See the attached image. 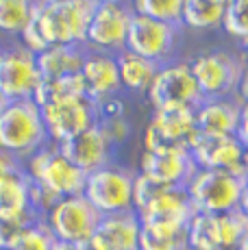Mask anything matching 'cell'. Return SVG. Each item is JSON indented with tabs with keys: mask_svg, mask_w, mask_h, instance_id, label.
Instances as JSON below:
<instances>
[{
	"mask_svg": "<svg viewBox=\"0 0 248 250\" xmlns=\"http://www.w3.org/2000/svg\"><path fill=\"white\" fill-rule=\"evenodd\" d=\"M237 209L248 218V179L244 181V185H242V196H240V205H237Z\"/></svg>",
	"mask_w": 248,
	"mask_h": 250,
	"instance_id": "39",
	"label": "cell"
},
{
	"mask_svg": "<svg viewBox=\"0 0 248 250\" xmlns=\"http://www.w3.org/2000/svg\"><path fill=\"white\" fill-rule=\"evenodd\" d=\"M185 244H187V250H220L216 215L194 213L185 229Z\"/></svg>",
	"mask_w": 248,
	"mask_h": 250,
	"instance_id": "27",
	"label": "cell"
},
{
	"mask_svg": "<svg viewBox=\"0 0 248 250\" xmlns=\"http://www.w3.org/2000/svg\"><path fill=\"white\" fill-rule=\"evenodd\" d=\"M94 11L92 0H40L35 18L48 46H85Z\"/></svg>",
	"mask_w": 248,
	"mask_h": 250,
	"instance_id": "1",
	"label": "cell"
},
{
	"mask_svg": "<svg viewBox=\"0 0 248 250\" xmlns=\"http://www.w3.org/2000/svg\"><path fill=\"white\" fill-rule=\"evenodd\" d=\"M55 246H57L55 235L46 227L44 218H37L26 224L11 250H55Z\"/></svg>",
	"mask_w": 248,
	"mask_h": 250,
	"instance_id": "30",
	"label": "cell"
},
{
	"mask_svg": "<svg viewBox=\"0 0 248 250\" xmlns=\"http://www.w3.org/2000/svg\"><path fill=\"white\" fill-rule=\"evenodd\" d=\"M50 144H61L65 139L79 135L87 128L96 126L98 113L96 103L87 96L79 98H61L40 109Z\"/></svg>",
	"mask_w": 248,
	"mask_h": 250,
	"instance_id": "10",
	"label": "cell"
},
{
	"mask_svg": "<svg viewBox=\"0 0 248 250\" xmlns=\"http://www.w3.org/2000/svg\"><path fill=\"white\" fill-rule=\"evenodd\" d=\"M79 96H87L85 94V83H83L81 72L79 74L61 76V79H41L31 100L41 109V107H46V104L55 103V100L79 98Z\"/></svg>",
	"mask_w": 248,
	"mask_h": 250,
	"instance_id": "25",
	"label": "cell"
},
{
	"mask_svg": "<svg viewBox=\"0 0 248 250\" xmlns=\"http://www.w3.org/2000/svg\"><path fill=\"white\" fill-rule=\"evenodd\" d=\"M55 250H92L85 244V246H70V244H57L55 246Z\"/></svg>",
	"mask_w": 248,
	"mask_h": 250,
	"instance_id": "40",
	"label": "cell"
},
{
	"mask_svg": "<svg viewBox=\"0 0 248 250\" xmlns=\"http://www.w3.org/2000/svg\"><path fill=\"white\" fill-rule=\"evenodd\" d=\"M57 148H59V152L65 159L70 163H74L85 174L98 170V167L109 166L111 163V152H113V146L103 135L98 124L87 128V131L79 133V135L65 139V142L57 144Z\"/></svg>",
	"mask_w": 248,
	"mask_h": 250,
	"instance_id": "16",
	"label": "cell"
},
{
	"mask_svg": "<svg viewBox=\"0 0 248 250\" xmlns=\"http://www.w3.org/2000/svg\"><path fill=\"white\" fill-rule=\"evenodd\" d=\"M41 81L37 59L22 46L4 48L0 55V96L7 103L31 100Z\"/></svg>",
	"mask_w": 248,
	"mask_h": 250,
	"instance_id": "14",
	"label": "cell"
},
{
	"mask_svg": "<svg viewBox=\"0 0 248 250\" xmlns=\"http://www.w3.org/2000/svg\"><path fill=\"white\" fill-rule=\"evenodd\" d=\"M198 170H224L237 179H248V150L237 135H205L198 133L189 148Z\"/></svg>",
	"mask_w": 248,
	"mask_h": 250,
	"instance_id": "9",
	"label": "cell"
},
{
	"mask_svg": "<svg viewBox=\"0 0 248 250\" xmlns=\"http://www.w3.org/2000/svg\"><path fill=\"white\" fill-rule=\"evenodd\" d=\"M140 230L142 224L135 211L103 215L87 246L92 250H137Z\"/></svg>",
	"mask_w": 248,
	"mask_h": 250,
	"instance_id": "18",
	"label": "cell"
},
{
	"mask_svg": "<svg viewBox=\"0 0 248 250\" xmlns=\"http://www.w3.org/2000/svg\"><path fill=\"white\" fill-rule=\"evenodd\" d=\"M240 124L237 98H209L196 109V128L205 135H235Z\"/></svg>",
	"mask_w": 248,
	"mask_h": 250,
	"instance_id": "21",
	"label": "cell"
},
{
	"mask_svg": "<svg viewBox=\"0 0 248 250\" xmlns=\"http://www.w3.org/2000/svg\"><path fill=\"white\" fill-rule=\"evenodd\" d=\"M146 94H148L152 109H164V107L198 109V104L205 100L187 63H164L157 70Z\"/></svg>",
	"mask_w": 248,
	"mask_h": 250,
	"instance_id": "11",
	"label": "cell"
},
{
	"mask_svg": "<svg viewBox=\"0 0 248 250\" xmlns=\"http://www.w3.org/2000/svg\"><path fill=\"white\" fill-rule=\"evenodd\" d=\"M2 50H4V48H2V46H0V55H2Z\"/></svg>",
	"mask_w": 248,
	"mask_h": 250,
	"instance_id": "46",
	"label": "cell"
},
{
	"mask_svg": "<svg viewBox=\"0 0 248 250\" xmlns=\"http://www.w3.org/2000/svg\"><path fill=\"white\" fill-rule=\"evenodd\" d=\"M28 181L35 187L48 191L57 200L68 198V196H79L83 194L85 187V174L83 170L70 163L63 155L59 152L57 144H46L37 152H33L28 159L22 163Z\"/></svg>",
	"mask_w": 248,
	"mask_h": 250,
	"instance_id": "3",
	"label": "cell"
},
{
	"mask_svg": "<svg viewBox=\"0 0 248 250\" xmlns=\"http://www.w3.org/2000/svg\"><path fill=\"white\" fill-rule=\"evenodd\" d=\"M133 179L126 167L109 163L89 172L85 179L83 196L100 215H116L133 211Z\"/></svg>",
	"mask_w": 248,
	"mask_h": 250,
	"instance_id": "5",
	"label": "cell"
},
{
	"mask_svg": "<svg viewBox=\"0 0 248 250\" xmlns=\"http://www.w3.org/2000/svg\"><path fill=\"white\" fill-rule=\"evenodd\" d=\"M176 37H179V26H174V24H165L133 13L124 50L135 52L144 59H150L155 63L164 65L172 57Z\"/></svg>",
	"mask_w": 248,
	"mask_h": 250,
	"instance_id": "13",
	"label": "cell"
},
{
	"mask_svg": "<svg viewBox=\"0 0 248 250\" xmlns=\"http://www.w3.org/2000/svg\"><path fill=\"white\" fill-rule=\"evenodd\" d=\"M133 9L128 2H104L96 4L85 37V46L89 50L118 55L126 48V35L131 26Z\"/></svg>",
	"mask_w": 248,
	"mask_h": 250,
	"instance_id": "12",
	"label": "cell"
},
{
	"mask_svg": "<svg viewBox=\"0 0 248 250\" xmlns=\"http://www.w3.org/2000/svg\"><path fill=\"white\" fill-rule=\"evenodd\" d=\"M26 224L28 222H18V220H9L0 215V250H11Z\"/></svg>",
	"mask_w": 248,
	"mask_h": 250,
	"instance_id": "34",
	"label": "cell"
},
{
	"mask_svg": "<svg viewBox=\"0 0 248 250\" xmlns=\"http://www.w3.org/2000/svg\"><path fill=\"white\" fill-rule=\"evenodd\" d=\"M98 128L103 131V135L109 139V144H111L113 148L124 144L128 137H131L133 133V126L131 122L126 120V115H122V118H107V120H98Z\"/></svg>",
	"mask_w": 248,
	"mask_h": 250,
	"instance_id": "33",
	"label": "cell"
},
{
	"mask_svg": "<svg viewBox=\"0 0 248 250\" xmlns=\"http://www.w3.org/2000/svg\"><path fill=\"white\" fill-rule=\"evenodd\" d=\"M235 98L237 103H248V68H244V72H242V79L235 89Z\"/></svg>",
	"mask_w": 248,
	"mask_h": 250,
	"instance_id": "38",
	"label": "cell"
},
{
	"mask_svg": "<svg viewBox=\"0 0 248 250\" xmlns=\"http://www.w3.org/2000/svg\"><path fill=\"white\" fill-rule=\"evenodd\" d=\"M242 61H244V65H246V68H248V42H246V44H244V48H242Z\"/></svg>",
	"mask_w": 248,
	"mask_h": 250,
	"instance_id": "41",
	"label": "cell"
},
{
	"mask_svg": "<svg viewBox=\"0 0 248 250\" xmlns=\"http://www.w3.org/2000/svg\"><path fill=\"white\" fill-rule=\"evenodd\" d=\"M81 76L85 83V94L94 103L118 96V91L122 89L116 55H109V52L87 50L83 68H81Z\"/></svg>",
	"mask_w": 248,
	"mask_h": 250,
	"instance_id": "19",
	"label": "cell"
},
{
	"mask_svg": "<svg viewBox=\"0 0 248 250\" xmlns=\"http://www.w3.org/2000/svg\"><path fill=\"white\" fill-rule=\"evenodd\" d=\"M87 50V46H48L35 57L41 79H61L68 74H79Z\"/></svg>",
	"mask_w": 248,
	"mask_h": 250,
	"instance_id": "22",
	"label": "cell"
},
{
	"mask_svg": "<svg viewBox=\"0 0 248 250\" xmlns=\"http://www.w3.org/2000/svg\"><path fill=\"white\" fill-rule=\"evenodd\" d=\"M224 7L216 0H183L181 26L192 31H213L222 26Z\"/></svg>",
	"mask_w": 248,
	"mask_h": 250,
	"instance_id": "24",
	"label": "cell"
},
{
	"mask_svg": "<svg viewBox=\"0 0 248 250\" xmlns=\"http://www.w3.org/2000/svg\"><path fill=\"white\" fill-rule=\"evenodd\" d=\"M96 113L98 120H107V118H122L126 115V107L118 96H111V98H104L96 103Z\"/></svg>",
	"mask_w": 248,
	"mask_h": 250,
	"instance_id": "35",
	"label": "cell"
},
{
	"mask_svg": "<svg viewBox=\"0 0 248 250\" xmlns=\"http://www.w3.org/2000/svg\"><path fill=\"white\" fill-rule=\"evenodd\" d=\"M244 179L224 170H196L185 185L196 213L220 215L237 209Z\"/></svg>",
	"mask_w": 248,
	"mask_h": 250,
	"instance_id": "8",
	"label": "cell"
},
{
	"mask_svg": "<svg viewBox=\"0 0 248 250\" xmlns=\"http://www.w3.org/2000/svg\"><path fill=\"white\" fill-rule=\"evenodd\" d=\"M100 218L103 215L89 205V200L79 194L57 200L52 209L44 215V222L55 235L57 244L85 246L92 239Z\"/></svg>",
	"mask_w": 248,
	"mask_h": 250,
	"instance_id": "6",
	"label": "cell"
},
{
	"mask_svg": "<svg viewBox=\"0 0 248 250\" xmlns=\"http://www.w3.org/2000/svg\"><path fill=\"white\" fill-rule=\"evenodd\" d=\"M196 163L187 150L172 152H142L140 174L164 183L168 187H185L196 172Z\"/></svg>",
	"mask_w": 248,
	"mask_h": 250,
	"instance_id": "17",
	"label": "cell"
},
{
	"mask_svg": "<svg viewBox=\"0 0 248 250\" xmlns=\"http://www.w3.org/2000/svg\"><path fill=\"white\" fill-rule=\"evenodd\" d=\"M185 250H187V248H185Z\"/></svg>",
	"mask_w": 248,
	"mask_h": 250,
	"instance_id": "47",
	"label": "cell"
},
{
	"mask_svg": "<svg viewBox=\"0 0 248 250\" xmlns=\"http://www.w3.org/2000/svg\"><path fill=\"white\" fill-rule=\"evenodd\" d=\"M133 13L146 16L152 20L165 24L181 26V11H183V0H128Z\"/></svg>",
	"mask_w": 248,
	"mask_h": 250,
	"instance_id": "29",
	"label": "cell"
},
{
	"mask_svg": "<svg viewBox=\"0 0 248 250\" xmlns=\"http://www.w3.org/2000/svg\"><path fill=\"white\" fill-rule=\"evenodd\" d=\"M18 170H22V163L13 159L11 155H7V152H0V181H4L9 174H13Z\"/></svg>",
	"mask_w": 248,
	"mask_h": 250,
	"instance_id": "36",
	"label": "cell"
},
{
	"mask_svg": "<svg viewBox=\"0 0 248 250\" xmlns=\"http://www.w3.org/2000/svg\"><path fill=\"white\" fill-rule=\"evenodd\" d=\"M196 85L205 100L209 98H233L237 89V83L244 72L242 57L227 50H209L200 52L189 61Z\"/></svg>",
	"mask_w": 248,
	"mask_h": 250,
	"instance_id": "7",
	"label": "cell"
},
{
	"mask_svg": "<svg viewBox=\"0 0 248 250\" xmlns=\"http://www.w3.org/2000/svg\"><path fill=\"white\" fill-rule=\"evenodd\" d=\"M48 142L41 111L33 100H16L0 111V152L24 163Z\"/></svg>",
	"mask_w": 248,
	"mask_h": 250,
	"instance_id": "2",
	"label": "cell"
},
{
	"mask_svg": "<svg viewBox=\"0 0 248 250\" xmlns=\"http://www.w3.org/2000/svg\"><path fill=\"white\" fill-rule=\"evenodd\" d=\"M116 63H118V74H120V85L128 91H137V94L148 91L157 70L161 68L155 61L144 59V57L128 50L118 52Z\"/></svg>",
	"mask_w": 248,
	"mask_h": 250,
	"instance_id": "23",
	"label": "cell"
},
{
	"mask_svg": "<svg viewBox=\"0 0 248 250\" xmlns=\"http://www.w3.org/2000/svg\"><path fill=\"white\" fill-rule=\"evenodd\" d=\"M40 0H0V35L20 37Z\"/></svg>",
	"mask_w": 248,
	"mask_h": 250,
	"instance_id": "26",
	"label": "cell"
},
{
	"mask_svg": "<svg viewBox=\"0 0 248 250\" xmlns=\"http://www.w3.org/2000/svg\"><path fill=\"white\" fill-rule=\"evenodd\" d=\"M222 31L233 40H240L242 44L248 42V0H231L224 7Z\"/></svg>",
	"mask_w": 248,
	"mask_h": 250,
	"instance_id": "31",
	"label": "cell"
},
{
	"mask_svg": "<svg viewBox=\"0 0 248 250\" xmlns=\"http://www.w3.org/2000/svg\"><path fill=\"white\" fill-rule=\"evenodd\" d=\"M237 250H248V233H246V237L242 239V244H240V248Z\"/></svg>",
	"mask_w": 248,
	"mask_h": 250,
	"instance_id": "43",
	"label": "cell"
},
{
	"mask_svg": "<svg viewBox=\"0 0 248 250\" xmlns=\"http://www.w3.org/2000/svg\"><path fill=\"white\" fill-rule=\"evenodd\" d=\"M216 2H220V4H222V7H227V4H228V2H231V0H216Z\"/></svg>",
	"mask_w": 248,
	"mask_h": 250,
	"instance_id": "45",
	"label": "cell"
},
{
	"mask_svg": "<svg viewBox=\"0 0 248 250\" xmlns=\"http://www.w3.org/2000/svg\"><path fill=\"white\" fill-rule=\"evenodd\" d=\"M192 200H189L185 187H170L159 194L152 203L137 211L140 224L146 229L168 230V233H185L189 220L194 218Z\"/></svg>",
	"mask_w": 248,
	"mask_h": 250,
	"instance_id": "15",
	"label": "cell"
},
{
	"mask_svg": "<svg viewBox=\"0 0 248 250\" xmlns=\"http://www.w3.org/2000/svg\"><path fill=\"white\" fill-rule=\"evenodd\" d=\"M198 137L196 107H164L155 109L148 126L144 128L146 152H172L192 148Z\"/></svg>",
	"mask_w": 248,
	"mask_h": 250,
	"instance_id": "4",
	"label": "cell"
},
{
	"mask_svg": "<svg viewBox=\"0 0 248 250\" xmlns=\"http://www.w3.org/2000/svg\"><path fill=\"white\" fill-rule=\"evenodd\" d=\"M96 4H104V2H128V0H92Z\"/></svg>",
	"mask_w": 248,
	"mask_h": 250,
	"instance_id": "42",
	"label": "cell"
},
{
	"mask_svg": "<svg viewBox=\"0 0 248 250\" xmlns=\"http://www.w3.org/2000/svg\"><path fill=\"white\" fill-rule=\"evenodd\" d=\"M185 233H168L142 227L137 250H185Z\"/></svg>",
	"mask_w": 248,
	"mask_h": 250,
	"instance_id": "32",
	"label": "cell"
},
{
	"mask_svg": "<svg viewBox=\"0 0 248 250\" xmlns=\"http://www.w3.org/2000/svg\"><path fill=\"white\" fill-rule=\"evenodd\" d=\"M235 135L248 150V103H240V124H237Z\"/></svg>",
	"mask_w": 248,
	"mask_h": 250,
	"instance_id": "37",
	"label": "cell"
},
{
	"mask_svg": "<svg viewBox=\"0 0 248 250\" xmlns=\"http://www.w3.org/2000/svg\"><path fill=\"white\" fill-rule=\"evenodd\" d=\"M0 215L18 222H33L40 218L33 209L31 181L24 167L0 181Z\"/></svg>",
	"mask_w": 248,
	"mask_h": 250,
	"instance_id": "20",
	"label": "cell"
},
{
	"mask_svg": "<svg viewBox=\"0 0 248 250\" xmlns=\"http://www.w3.org/2000/svg\"><path fill=\"white\" fill-rule=\"evenodd\" d=\"M7 104H9V103H7V98H4V96H0V111H2V109L7 107Z\"/></svg>",
	"mask_w": 248,
	"mask_h": 250,
	"instance_id": "44",
	"label": "cell"
},
{
	"mask_svg": "<svg viewBox=\"0 0 248 250\" xmlns=\"http://www.w3.org/2000/svg\"><path fill=\"white\" fill-rule=\"evenodd\" d=\"M216 227H218L220 250H237L242 239L248 233V218L240 209H233L227 211V213L216 215Z\"/></svg>",
	"mask_w": 248,
	"mask_h": 250,
	"instance_id": "28",
	"label": "cell"
}]
</instances>
